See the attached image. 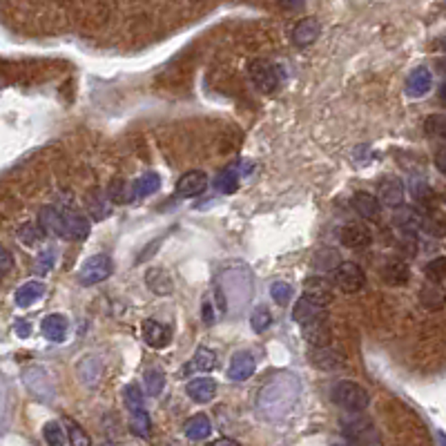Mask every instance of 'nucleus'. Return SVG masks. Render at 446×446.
<instances>
[{
	"label": "nucleus",
	"mask_w": 446,
	"mask_h": 446,
	"mask_svg": "<svg viewBox=\"0 0 446 446\" xmlns=\"http://www.w3.org/2000/svg\"><path fill=\"white\" fill-rule=\"evenodd\" d=\"M301 395V382L294 373L281 371L263 382L257 395V413L268 422H279L297 406Z\"/></svg>",
	"instance_id": "obj_1"
},
{
	"label": "nucleus",
	"mask_w": 446,
	"mask_h": 446,
	"mask_svg": "<svg viewBox=\"0 0 446 446\" xmlns=\"http://www.w3.org/2000/svg\"><path fill=\"white\" fill-rule=\"evenodd\" d=\"M333 401L339 406L348 410V413H364L371 404V395L362 384H357L353 379H342L333 386Z\"/></svg>",
	"instance_id": "obj_2"
},
{
	"label": "nucleus",
	"mask_w": 446,
	"mask_h": 446,
	"mask_svg": "<svg viewBox=\"0 0 446 446\" xmlns=\"http://www.w3.org/2000/svg\"><path fill=\"white\" fill-rule=\"evenodd\" d=\"M342 431L348 437L351 446H379V433L375 424L362 413H351V417L342 419Z\"/></svg>",
	"instance_id": "obj_3"
},
{
	"label": "nucleus",
	"mask_w": 446,
	"mask_h": 446,
	"mask_svg": "<svg viewBox=\"0 0 446 446\" xmlns=\"http://www.w3.org/2000/svg\"><path fill=\"white\" fill-rule=\"evenodd\" d=\"M114 272V261L112 257L107 255H92L87 257L83 266H80V270L76 274V279L80 285H96L105 279H110Z\"/></svg>",
	"instance_id": "obj_4"
},
{
	"label": "nucleus",
	"mask_w": 446,
	"mask_h": 446,
	"mask_svg": "<svg viewBox=\"0 0 446 446\" xmlns=\"http://www.w3.org/2000/svg\"><path fill=\"white\" fill-rule=\"evenodd\" d=\"M335 285L346 294L360 292L366 285V274L362 270V266H357L353 261H342L335 270Z\"/></svg>",
	"instance_id": "obj_5"
},
{
	"label": "nucleus",
	"mask_w": 446,
	"mask_h": 446,
	"mask_svg": "<svg viewBox=\"0 0 446 446\" xmlns=\"http://www.w3.org/2000/svg\"><path fill=\"white\" fill-rule=\"evenodd\" d=\"M23 384L36 399H40V401H51L54 399V384L49 379V375L45 373L40 366L25 368L23 371Z\"/></svg>",
	"instance_id": "obj_6"
},
{
	"label": "nucleus",
	"mask_w": 446,
	"mask_h": 446,
	"mask_svg": "<svg viewBox=\"0 0 446 446\" xmlns=\"http://www.w3.org/2000/svg\"><path fill=\"white\" fill-rule=\"evenodd\" d=\"M250 71V78L253 83L261 89L266 94H272L277 87H279V74H277V67L272 65L270 60L266 58H255L253 62L248 65Z\"/></svg>",
	"instance_id": "obj_7"
},
{
	"label": "nucleus",
	"mask_w": 446,
	"mask_h": 446,
	"mask_svg": "<svg viewBox=\"0 0 446 446\" xmlns=\"http://www.w3.org/2000/svg\"><path fill=\"white\" fill-rule=\"evenodd\" d=\"M339 241H342L344 248L364 250L373 244V232L362 221H348L342 226V230H339Z\"/></svg>",
	"instance_id": "obj_8"
},
{
	"label": "nucleus",
	"mask_w": 446,
	"mask_h": 446,
	"mask_svg": "<svg viewBox=\"0 0 446 446\" xmlns=\"http://www.w3.org/2000/svg\"><path fill=\"white\" fill-rule=\"evenodd\" d=\"M208 183H210L208 181V174L201 172V169H190V172H185L176 181L174 194L181 196V199H194V196H199V194L205 192Z\"/></svg>",
	"instance_id": "obj_9"
},
{
	"label": "nucleus",
	"mask_w": 446,
	"mask_h": 446,
	"mask_svg": "<svg viewBox=\"0 0 446 446\" xmlns=\"http://www.w3.org/2000/svg\"><path fill=\"white\" fill-rule=\"evenodd\" d=\"M377 199L386 208H401L404 203V183L397 176H384L377 183Z\"/></svg>",
	"instance_id": "obj_10"
},
{
	"label": "nucleus",
	"mask_w": 446,
	"mask_h": 446,
	"mask_svg": "<svg viewBox=\"0 0 446 446\" xmlns=\"http://www.w3.org/2000/svg\"><path fill=\"white\" fill-rule=\"evenodd\" d=\"M351 205H353V210L366 221H377L382 217V203L377 199V194L360 190L351 196Z\"/></svg>",
	"instance_id": "obj_11"
},
{
	"label": "nucleus",
	"mask_w": 446,
	"mask_h": 446,
	"mask_svg": "<svg viewBox=\"0 0 446 446\" xmlns=\"http://www.w3.org/2000/svg\"><path fill=\"white\" fill-rule=\"evenodd\" d=\"M38 226L47 232V235L65 239V212H60L54 205H43L38 212Z\"/></svg>",
	"instance_id": "obj_12"
},
{
	"label": "nucleus",
	"mask_w": 446,
	"mask_h": 446,
	"mask_svg": "<svg viewBox=\"0 0 446 446\" xmlns=\"http://www.w3.org/2000/svg\"><path fill=\"white\" fill-rule=\"evenodd\" d=\"M292 319L297 321L299 326H308V324H312V321L328 319V312L324 306H319V303L310 301L308 297H301L292 308Z\"/></svg>",
	"instance_id": "obj_13"
},
{
	"label": "nucleus",
	"mask_w": 446,
	"mask_h": 446,
	"mask_svg": "<svg viewBox=\"0 0 446 446\" xmlns=\"http://www.w3.org/2000/svg\"><path fill=\"white\" fill-rule=\"evenodd\" d=\"M257 371V360L248 351H241L230 360L228 366V379L232 382H246L255 375Z\"/></svg>",
	"instance_id": "obj_14"
},
{
	"label": "nucleus",
	"mask_w": 446,
	"mask_h": 446,
	"mask_svg": "<svg viewBox=\"0 0 446 446\" xmlns=\"http://www.w3.org/2000/svg\"><path fill=\"white\" fill-rule=\"evenodd\" d=\"M319 32H321V25L317 18H303L297 25L292 27V34L290 38L294 43V47H310L312 43L319 38Z\"/></svg>",
	"instance_id": "obj_15"
},
{
	"label": "nucleus",
	"mask_w": 446,
	"mask_h": 446,
	"mask_svg": "<svg viewBox=\"0 0 446 446\" xmlns=\"http://www.w3.org/2000/svg\"><path fill=\"white\" fill-rule=\"evenodd\" d=\"M303 297L326 308L333 301V283H328L324 277H308L303 283Z\"/></svg>",
	"instance_id": "obj_16"
},
{
	"label": "nucleus",
	"mask_w": 446,
	"mask_h": 446,
	"mask_svg": "<svg viewBox=\"0 0 446 446\" xmlns=\"http://www.w3.org/2000/svg\"><path fill=\"white\" fill-rule=\"evenodd\" d=\"M141 330H143V339H145V344L152 346V348H156V351L165 348L169 344V339H172L169 328L165 324H161V321H156V319H145V321H143Z\"/></svg>",
	"instance_id": "obj_17"
},
{
	"label": "nucleus",
	"mask_w": 446,
	"mask_h": 446,
	"mask_svg": "<svg viewBox=\"0 0 446 446\" xmlns=\"http://www.w3.org/2000/svg\"><path fill=\"white\" fill-rule=\"evenodd\" d=\"M431 87H433V74H431V69H426V67H415V69L408 74L406 94H408L410 98H422L424 94L431 92Z\"/></svg>",
	"instance_id": "obj_18"
},
{
	"label": "nucleus",
	"mask_w": 446,
	"mask_h": 446,
	"mask_svg": "<svg viewBox=\"0 0 446 446\" xmlns=\"http://www.w3.org/2000/svg\"><path fill=\"white\" fill-rule=\"evenodd\" d=\"M310 364L319 371H337L344 366V355L339 351H333V348H312L308 355Z\"/></svg>",
	"instance_id": "obj_19"
},
{
	"label": "nucleus",
	"mask_w": 446,
	"mask_h": 446,
	"mask_svg": "<svg viewBox=\"0 0 446 446\" xmlns=\"http://www.w3.org/2000/svg\"><path fill=\"white\" fill-rule=\"evenodd\" d=\"M185 392H187V397L196 401V404H208V401H212L214 395H217V382L210 377H196L192 382H187Z\"/></svg>",
	"instance_id": "obj_20"
},
{
	"label": "nucleus",
	"mask_w": 446,
	"mask_h": 446,
	"mask_svg": "<svg viewBox=\"0 0 446 446\" xmlns=\"http://www.w3.org/2000/svg\"><path fill=\"white\" fill-rule=\"evenodd\" d=\"M45 290H47V285H45V281H40V279L25 281L21 288L14 292V303L18 308H30L32 303H36L43 297Z\"/></svg>",
	"instance_id": "obj_21"
},
{
	"label": "nucleus",
	"mask_w": 446,
	"mask_h": 446,
	"mask_svg": "<svg viewBox=\"0 0 446 446\" xmlns=\"http://www.w3.org/2000/svg\"><path fill=\"white\" fill-rule=\"evenodd\" d=\"M301 333L312 348H326L330 344V337H333L328 319H319V321H312L308 326H301Z\"/></svg>",
	"instance_id": "obj_22"
},
{
	"label": "nucleus",
	"mask_w": 446,
	"mask_h": 446,
	"mask_svg": "<svg viewBox=\"0 0 446 446\" xmlns=\"http://www.w3.org/2000/svg\"><path fill=\"white\" fill-rule=\"evenodd\" d=\"M382 279L388 285H404L410 279V268L401 259H390L382 266Z\"/></svg>",
	"instance_id": "obj_23"
},
{
	"label": "nucleus",
	"mask_w": 446,
	"mask_h": 446,
	"mask_svg": "<svg viewBox=\"0 0 446 446\" xmlns=\"http://www.w3.org/2000/svg\"><path fill=\"white\" fill-rule=\"evenodd\" d=\"M419 301L426 310H442L446 306V288L442 283H424L419 290Z\"/></svg>",
	"instance_id": "obj_24"
},
{
	"label": "nucleus",
	"mask_w": 446,
	"mask_h": 446,
	"mask_svg": "<svg viewBox=\"0 0 446 446\" xmlns=\"http://www.w3.org/2000/svg\"><path fill=\"white\" fill-rule=\"evenodd\" d=\"M40 330H43L45 339H49V342H54V344H60L62 339L67 337V319L58 315V312H51V315L43 319Z\"/></svg>",
	"instance_id": "obj_25"
},
{
	"label": "nucleus",
	"mask_w": 446,
	"mask_h": 446,
	"mask_svg": "<svg viewBox=\"0 0 446 446\" xmlns=\"http://www.w3.org/2000/svg\"><path fill=\"white\" fill-rule=\"evenodd\" d=\"M145 285L154 292V294H169L174 290V283H172V277L165 270V268H150L145 272Z\"/></svg>",
	"instance_id": "obj_26"
},
{
	"label": "nucleus",
	"mask_w": 446,
	"mask_h": 446,
	"mask_svg": "<svg viewBox=\"0 0 446 446\" xmlns=\"http://www.w3.org/2000/svg\"><path fill=\"white\" fill-rule=\"evenodd\" d=\"M89 235V221L78 212H65V239L83 241Z\"/></svg>",
	"instance_id": "obj_27"
},
{
	"label": "nucleus",
	"mask_w": 446,
	"mask_h": 446,
	"mask_svg": "<svg viewBox=\"0 0 446 446\" xmlns=\"http://www.w3.org/2000/svg\"><path fill=\"white\" fill-rule=\"evenodd\" d=\"M212 433V424H210V419L208 415H203V413H196L194 417H190L185 422V437L190 442H201L205 440Z\"/></svg>",
	"instance_id": "obj_28"
},
{
	"label": "nucleus",
	"mask_w": 446,
	"mask_h": 446,
	"mask_svg": "<svg viewBox=\"0 0 446 446\" xmlns=\"http://www.w3.org/2000/svg\"><path fill=\"white\" fill-rule=\"evenodd\" d=\"M107 192L103 194V190H89V194H85V203H87V210L94 214V219H105L110 214V205H107Z\"/></svg>",
	"instance_id": "obj_29"
},
{
	"label": "nucleus",
	"mask_w": 446,
	"mask_h": 446,
	"mask_svg": "<svg viewBox=\"0 0 446 446\" xmlns=\"http://www.w3.org/2000/svg\"><path fill=\"white\" fill-rule=\"evenodd\" d=\"M159 185H161V176L156 172H148V174H143V176L137 178V181H134L132 194L139 196V199H143V196H150L152 192H156Z\"/></svg>",
	"instance_id": "obj_30"
},
{
	"label": "nucleus",
	"mask_w": 446,
	"mask_h": 446,
	"mask_svg": "<svg viewBox=\"0 0 446 446\" xmlns=\"http://www.w3.org/2000/svg\"><path fill=\"white\" fill-rule=\"evenodd\" d=\"M143 384H145V390L150 392V395H161L165 388V373L163 368H159V366H150V368L145 371V375H143Z\"/></svg>",
	"instance_id": "obj_31"
},
{
	"label": "nucleus",
	"mask_w": 446,
	"mask_h": 446,
	"mask_svg": "<svg viewBox=\"0 0 446 446\" xmlns=\"http://www.w3.org/2000/svg\"><path fill=\"white\" fill-rule=\"evenodd\" d=\"M214 187H217L221 194L237 192V187H239V167H226L223 172H219V176L214 178Z\"/></svg>",
	"instance_id": "obj_32"
},
{
	"label": "nucleus",
	"mask_w": 446,
	"mask_h": 446,
	"mask_svg": "<svg viewBox=\"0 0 446 446\" xmlns=\"http://www.w3.org/2000/svg\"><path fill=\"white\" fill-rule=\"evenodd\" d=\"M62 424H65V433L69 437L71 446H92V440H89L87 431L76 422V419L65 417V419H62Z\"/></svg>",
	"instance_id": "obj_33"
},
{
	"label": "nucleus",
	"mask_w": 446,
	"mask_h": 446,
	"mask_svg": "<svg viewBox=\"0 0 446 446\" xmlns=\"http://www.w3.org/2000/svg\"><path fill=\"white\" fill-rule=\"evenodd\" d=\"M43 232L45 230L40 226H34V221H27V223H23L21 228H18L16 237H18V241H21L23 246L34 248V246H38L40 241H43Z\"/></svg>",
	"instance_id": "obj_34"
},
{
	"label": "nucleus",
	"mask_w": 446,
	"mask_h": 446,
	"mask_svg": "<svg viewBox=\"0 0 446 446\" xmlns=\"http://www.w3.org/2000/svg\"><path fill=\"white\" fill-rule=\"evenodd\" d=\"M190 366H194L196 371H214L217 368V353L212 351V348H205V346H199L194 353V360L190 362Z\"/></svg>",
	"instance_id": "obj_35"
},
{
	"label": "nucleus",
	"mask_w": 446,
	"mask_h": 446,
	"mask_svg": "<svg viewBox=\"0 0 446 446\" xmlns=\"http://www.w3.org/2000/svg\"><path fill=\"white\" fill-rule=\"evenodd\" d=\"M130 431H132V435L143 437V440L150 437L152 422H150L148 410H137V413H130Z\"/></svg>",
	"instance_id": "obj_36"
},
{
	"label": "nucleus",
	"mask_w": 446,
	"mask_h": 446,
	"mask_svg": "<svg viewBox=\"0 0 446 446\" xmlns=\"http://www.w3.org/2000/svg\"><path fill=\"white\" fill-rule=\"evenodd\" d=\"M123 401L128 406L130 413H137V410H145V399H143V392L137 384H128L123 388Z\"/></svg>",
	"instance_id": "obj_37"
},
{
	"label": "nucleus",
	"mask_w": 446,
	"mask_h": 446,
	"mask_svg": "<svg viewBox=\"0 0 446 446\" xmlns=\"http://www.w3.org/2000/svg\"><path fill=\"white\" fill-rule=\"evenodd\" d=\"M424 277L431 283H442L446 279V257H435L424 266Z\"/></svg>",
	"instance_id": "obj_38"
},
{
	"label": "nucleus",
	"mask_w": 446,
	"mask_h": 446,
	"mask_svg": "<svg viewBox=\"0 0 446 446\" xmlns=\"http://www.w3.org/2000/svg\"><path fill=\"white\" fill-rule=\"evenodd\" d=\"M54 263H56V248L49 246V248H45L38 253V257H36V261H34V270L38 272V274H47Z\"/></svg>",
	"instance_id": "obj_39"
},
{
	"label": "nucleus",
	"mask_w": 446,
	"mask_h": 446,
	"mask_svg": "<svg viewBox=\"0 0 446 446\" xmlns=\"http://www.w3.org/2000/svg\"><path fill=\"white\" fill-rule=\"evenodd\" d=\"M43 437L47 446H65V431L58 422H47L43 426Z\"/></svg>",
	"instance_id": "obj_40"
},
{
	"label": "nucleus",
	"mask_w": 446,
	"mask_h": 446,
	"mask_svg": "<svg viewBox=\"0 0 446 446\" xmlns=\"http://www.w3.org/2000/svg\"><path fill=\"white\" fill-rule=\"evenodd\" d=\"M424 130L426 134H431V137L446 141V114H431L424 121Z\"/></svg>",
	"instance_id": "obj_41"
},
{
	"label": "nucleus",
	"mask_w": 446,
	"mask_h": 446,
	"mask_svg": "<svg viewBox=\"0 0 446 446\" xmlns=\"http://www.w3.org/2000/svg\"><path fill=\"white\" fill-rule=\"evenodd\" d=\"M270 324H272V315L266 306H259L253 312V317H250V326H253L255 333H266V330L270 328Z\"/></svg>",
	"instance_id": "obj_42"
},
{
	"label": "nucleus",
	"mask_w": 446,
	"mask_h": 446,
	"mask_svg": "<svg viewBox=\"0 0 446 446\" xmlns=\"http://www.w3.org/2000/svg\"><path fill=\"white\" fill-rule=\"evenodd\" d=\"M107 196H110V201H114V203H125V201H130V196H128V183H125L123 178H114V181L110 183V187H107Z\"/></svg>",
	"instance_id": "obj_43"
},
{
	"label": "nucleus",
	"mask_w": 446,
	"mask_h": 446,
	"mask_svg": "<svg viewBox=\"0 0 446 446\" xmlns=\"http://www.w3.org/2000/svg\"><path fill=\"white\" fill-rule=\"evenodd\" d=\"M270 294H272V299H274L277 303H285V301H290V299H292L294 290H292V285H290V283H285V281H277V283H272Z\"/></svg>",
	"instance_id": "obj_44"
},
{
	"label": "nucleus",
	"mask_w": 446,
	"mask_h": 446,
	"mask_svg": "<svg viewBox=\"0 0 446 446\" xmlns=\"http://www.w3.org/2000/svg\"><path fill=\"white\" fill-rule=\"evenodd\" d=\"M12 266H14V257L7 248H3L0 250V272H3V277L12 270Z\"/></svg>",
	"instance_id": "obj_45"
},
{
	"label": "nucleus",
	"mask_w": 446,
	"mask_h": 446,
	"mask_svg": "<svg viewBox=\"0 0 446 446\" xmlns=\"http://www.w3.org/2000/svg\"><path fill=\"white\" fill-rule=\"evenodd\" d=\"M14 333H16V337L27 339V337L32 335V326H30V321H27V319H16V324H14Z\"/></svg>",
	"instance_id": "obj_46"
},
{
	"label": "nucleus",
	"mask_w": 446,
	"mask_h": 446,
	"mask_svg": "<svg viewBox=\"0 0 446 446\" xmlns=\"http://www.w3.org/2000/svg\"><path fill=\"white\" fill-rule=\"evenodd\" d=\"M435 167L446 176V145L435 152Z\"/></svg>",
	"instance_id": "obj_47"
},
{
	"label": "nucleus",
	"mask_w": 446,
	"mask_h": 446,
	"mask_svg": "<svg viewBox=\"0 0 446 446\" xmlns=\"http://www.w3.org/2000/svg\"><path fill=\"white\" fill-rule=\"evenodd\" d=\"M203 321H205L208 326L214 321V310H212V301H210V299L203 301Z\"/></svg>",
	"instance_id": "obj_48"
},
{
	"label": "nucleus",
	"mask_w": 446,
	"mask_h": 446,
	"mask_svg": "<svg viewBox=\"0 0 446 446\" xmlns=\"http://www.w3.org/2000/svg\"><path fill=\"white\" fill-rule=\"evenodd\" d=\"M210 446H241L237 440H232V437H219V440H214Z\"/></svg>",
	"instance_id": "obj_49"
},
{
	"label": "nucleus",
	"mask_w": 446,
	"mask_h": 446,
	"mask_svg": "<svg viewBox=\"0 0 446 446\" xmlns=\"http://www.w3.org/2000/svg\"><path fill=\"white\" fill-rule=\"evenodd\" d=\"M437 96H440V101L446 105V80H444V83L440 85V92H437Z\"/></svg>",
	"instance_id": "obj_50"
},
{
	"label": "nucleus",
	"mask_w": 446,
	"mask_h": 446,
	"mask_svg": "<svg viewBox=\"0 0 446 446\" xmlns=\"http://www.w3.org/2000/svg\"><path fill=\"white\" fill-rule=\"evenodd\" d=\"M442 49H444V54H446V38L442 40Z\"/></svg>",
	"instance_id": "obj_51"
}]
</instances>
